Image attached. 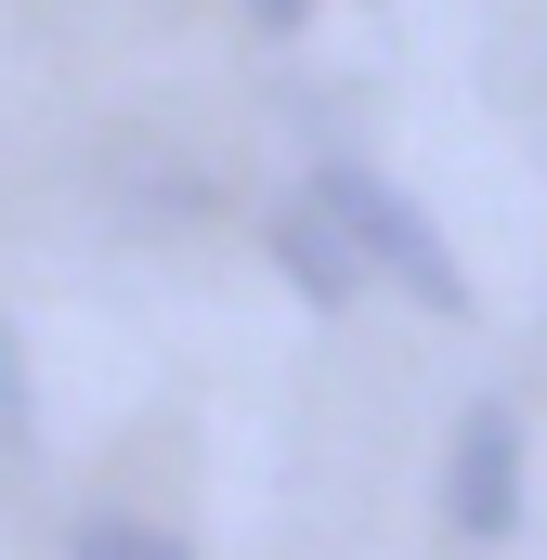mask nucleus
I'll list each match as a JSON object with an SVG mask.
<instances>
[{
	"mask_svg": "<svg viewBox=\"0 0 547 560\" xmlns=\"http://www.w3.org/2000/svg\"><path fill=\"white\" fill-rule=\"evenodd\" d=\"M248 13H261V26H300V13H313V0H248Z\"/></svg>",
	"mask_w": 547,
	"mask_h": 560,
	"instance_id": "obj_6",
	"label": "nucleus"
},
{
	"mask_svg": "<svg viewBox=\"0 0 547 560\" xmlns=\"http://www.w3.org/2000/svg\"><path fill=\"white\" fill-rule=\"evenodd\" d=\"M0 456H26V365H13V326H0Z\"/></svg>",
	"mask_w": 547,
	"mask_h": 560,
	"instance_id": "obj_5",
	"label": "nucleus"
},
{
	"mask_svg": "<svg viewBox=\"0 0 547 560\" xmlns=\"http://www.w3.org/2000/svg\"><path fill=\"white\" fill-rule=\"evenodd\" d=\"M443 522H456V535H522V418H509V405H469V418H456Z\"/></svg>",
	"mask_w": 547,
	"mask_h": 560,
	"instance_id": "obj_2",
	"label": "nucleus"
},
{
	"mask_svg": "<svg viewBox=\"0 0 547 560\" xmlns=\"http://www.w3.org/2000/svg\"><path fill=\"white\" fill-rule=\"evenodd\" d=\"M313 209L352 235V261H365V275H392L405 300H430V313H469V275H456V248L430 235V209H417L405 183H379V170H326V183H313Z\"/></svg>",
	"mask_w": 547,
	"mask_h": 560,
	"instance_id": "obj_1",
	"label": "nucleus"
},
{
	"mask_svg": "<svg viewBox=\"0 0 547 560\" xmlns=\"http://www.w3.org/2000/svg\"><path fill=\"white\" fill-rule=\"evenodd\" d=\"M261 248H274V275L300 287L313 313H352V287H365V261H352V235H339V222H326L313 196H300V209H274V222H261Z\"/></svg>",
	"mask_w": 547,
	"mask_h": 560,
	"instance_id": "obj_3",
	"label": "nucleus"
},
{
	"mask_svg": "<svg viewBox=\"0 0 547 560\" xmlns=\"http://www.w3.org/2000/svg\"><path fill=\"white\" fill-rule=\"evenodd\" d=\"M66 560H196L170 522H131V509H92L79 535H66Z\"/></svg>",
	"mask_w": 547,
	"mask_h": 560,
	"instance_id": "obj_4",
	"label": "nucleus"
}]
</instances>
